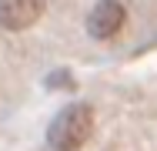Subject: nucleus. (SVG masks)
Masks as SVG:
<instances>
[{
  "instance_id": "obj_1",
  "label": "nucleus",
  "mask_w": 157,
  "mask_h": 151,
  "mask_svg": "<svg viewBox=\"0 0 157 151\" xmlns=\"http://www.w3.org/2000/svg\"><path fill=\"white\" fill-rule=\"evenodd\" d=\"M90 134H94V108L84 101H74L54 114L47 128V145L54 151H77L87 145Z\"/></svg>"
},
{
  "instance_id": "obj_2",
  "label": "nucleus",
  "mask_w": 157,
  "mask_h": 151,
  "mask_svg": "<svg viewBox=\"0 0 157 151\" xmlns=\"http://www.w3.org/2000/svg\"><path fill=\"white\" fill-rule=\"evenodd\" d=\"M124 3H117V0H97V7L90 10V17H87V34L97 37V40H107V37H114L117 30L124 27Z\"/></svg>"
},
{
  "instance_id": "obj_3",
  "label": "nucleus",
  "mask_w": 157,
  "mask_h": 151,
  "mask_svg": "<svg viewBox=\"0 0 157 151\" xmlns=\"http://www.w3.org/2000/svg\"><path fill=\"white\" fill-rule=\"evenodd\" d=\"M47 0H0V27L3 30H27L40 20Z\"/></svg>"
}]
</instances>
